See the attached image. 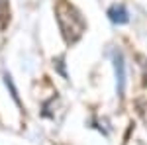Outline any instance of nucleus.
Segmentation results:
<instances>
[{
  "label": "nucleus",
  "mask_w": 147,
  "mask_h": 145,
  "mask_svg": "<svg viewBox=\"0 0 147 145\" xmlns=\"http://www.w3.org/2000/svg\"><path fill=\"white\" fill-rule=\"evenodd\" d=\"M114 69H116V77H118V94H124V84H125V65L124 57L120 51L114 53Z\"/></svg>",
  "instance_id": "f257e3e1"
},
{
  "label": "nucleus",
  "mask_w": 147,
  "mask_h": 145,
  "mask_svg": "<svg viewBox=\"0 0 147 145\" xmlns=\"http://www.w3.org/2000/svg\"><path fill=\"white\" fill-rule=\"evenodd\" d=\"M108 18H110V22L114 24H125L129 20V14L125 10L122 4H118V6H112L110 10H108Z\"/></svg>",
  "instance_id": "f03ea898"
}]
</instances>
